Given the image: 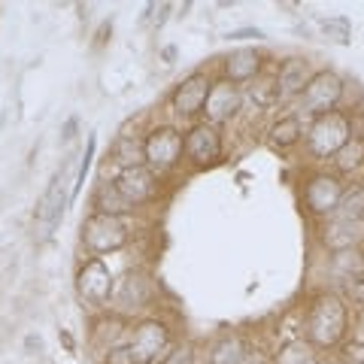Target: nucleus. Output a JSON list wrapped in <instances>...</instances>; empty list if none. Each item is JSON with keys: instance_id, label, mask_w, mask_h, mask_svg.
Returning <instances> with one entry per match:
<instances>
[{"instance_id": "nucleus-1", "label": "nucleus", "mask_w": 364, "mask_h": 364, "mask_svg": "<svg viewBox=\"0 0 364 364\" xmlns=\"http://www.w3.org/2000/svg\"><path fill=\"white\" fill-rule=\"evenodd\" d=\"M349 304L340 291H316L304 310V340L318 352L337 349L349 337Z\"/></svg>"}, {"instance_id": "nucleus-2", "label": "nucleus", "mask_w": 364, "mask_h": 364, "mask_svg": "<svg viewBox=\"0 0 364 364\" xmlns=\"http://www.w3.org/2000/svg\"><path fill=\"white\" fill-rule=\"evenodd\" d=\"M173 328L161 316H143L131 325V337L124 343L131 364H161L173 349Z\"/></svg>"}, {"instance_id": "nucleus-3", "label": "nucleus", "mask_w": 364, "mask_h": 364, "mask_svg": "<svg viewBox=\"0 0 364 364\" xmlns=\"http://www.w3.org/2000/svg\"><path fill=\"white\" fill-rule=\"evenodd\" d=\"M349 140H352L349 112L334 109V112H325V116H318V119H310L306 134H304V149L313 161H331Z\"/></svg>"}, {"instance_id": "nucleus-4", "label": "nucleus", "mask_w": 364, "mask_h": 364, "mask_svg": "<svg viewBox=\"0 0 364 364\" xmlns=\"http://www.w3.org/2000/svg\"><path fill=\"white\" fill-rule=\"evenodd\" d=\"M79 243H82L88 258H104L116 255L131 243V228L124 219H112V215L88 213L79 228Z\"/></svg>"}, {"instance_id": "nucleus-5", "label": "nucleus", "mask_w": 364, "mask_h": 364, "mask_svg": "<svg viewBox=\"0 0 364 364\" xmlns=\"http://www.w3.org/2000/svg\"><path fill=\"white\" fill-rule=\"evenodd\" d=\"M67 173H70V161H64L61 170H55V176L49 179L43 198L37 200V210H33V237H37L40 243L49 240V237L55 234V228H58L67 203H70L73 186H67V179H70Z\"/></svg>"}, {"instance_id": "nucleus-6", "label": "nucleus", "mask_w": 364, "mask_h": 364, "mask_svg": "<svg viewBox=\"0 0 364 364\" xmlns=\"http://www.w3.org/2000/svg\"><path fill=\"white\" fill-rule=\"evenodd\" d=\"M186 164V134L176 124H155L146 131V167L158 176H170Z\"/></svg>"}, {"instance_id": "nucleus-7", "label": "nucleus", "mask_w": 364, "mask_h": 364, "mask_svg": "<svg viewBox=\"0 0 364 364\" xmlns=\"http://www.w3.org/2000/svg\"><path fill=\"white\" fill-rule=\"evenodd\" d=\"M349 182L340 179L334 170H310L304 176V188H301V198H304V210L313 215V219L325 222V219H334V213L340 207V198H343Z\"/></svg>"}, {"instance_id": "nucleus-8", "label": "nucleus", "mask_w": 364, "mask_h": 364, "mask_svg": "<svg viewBox=\"0 0 364 364\" xmlns=\"http://www.w3.org/2000/svg\"><path fill=\"white\" fill-rule=\"evenodd\" d=\"M112 291H116V277L104 264V258H85L76 267V294L91 310H109Z\"/></svg>"}, {"instance_id": "nucleus-9", "label": "nucleus", "mask_w": 364, "mask_h": 364, "mask_svg": "<svg viewBox=\"0 0 364 364\" xmlns=\"http://www.w3.org/2000/svg\"><path fill=\"white\" fill-rule=\"evenodd\" d=\"M213 82L215 79L207 70H191L182 82H176L173 91H170V97H167L170 112H173L176 119H182V122H191V124L200 122Z\"/></svg>"}, {"instance_id": "nucleus-10", "label": "nucleus", "mask_w": 364, "mask_h": 364, "mask_svg": "<svg viewBox=\"0 0 364 364\" xmlns=\"http://www.w3.org/2000/svg\"><path fill=\"white\" fill-rule=\"evenodd\" d=\"M343 95H346L343 76L334 70H316V76L310 79V85L304 88V95L298 100V109H301V116L318 119L343 104Z\"/></svg>"}, {"instance_id": "nucleus-11", "label": "nucleus", "mask_w": 364, "mask_h": 364, "mask_svg": "<svg viewBox=\"0 0 364 364\" xmlns=\"http://www.w3.org/2000/svg\"><path fill=\"white\" fill-rule=\"evenodd\" d=\"M152 301H155V279L143 267H134V270H124L122 279H116L109 310L122 318H128L134 313H143L146 306H152Z\"/></svg>"}, {"instance_id": "nucleus-12", "label": "nucleus", "mask_w": 364, "mask_h": 364, "mask_svg": "<svg viewBox=\"0 0 364 364\" xmlns=\"http://www.w3.org/2000/svg\"><path fill=\"white\" fill-rule=\"evenodd\" d=\"M222 155H225V134L219 124L200 119L186 131V164L191 170H207L219 164Z\"/></svg>"}, {"instance_id": "nucleus-13", "label": "nucleus", "mask_w": 364, "mask_h": 364, "mask_svg": "<svg viewBox=\"0 0 364 364\" xmlns=\"http://www.w3.org/2000/svg\"><path fill=\"white\" fill-rule=\"evenodd\" d=\"M112 179H116L119 191L134 210L149 207V203L158 198V191H161V176H158L152 167H146V164L143 167H131V170H119Z\"/></svg>"}, {"instance_id": "nucleus-14", "label": "nucleus", "mask_w": 364, "mask_h": 364, "mask_svg": "<svg viewBox=\"0 0 364 364\" xmlns=\"http://www.w3.org/2000/svg\"><path fill=\"white\" fill-rule=\"evenodd\" d=\"M243 100H246L243 91L219 76L213 82V88H210L207 107H203V122L219 124V128H222V124H228L231 119H237L243 112Z\"/></svg>"}, {"instance_id": "nucleus-15", "label": "nucleus", "mask_w": 364, "mask_h": 364, "mask_svg": "<svg viewBox=\"0 0 364 364\" xmlns=\"http://www.w3.org/2000/svg\"><path fill=\"white\" fill-rule=\"evenodd\" d=\"M261 73H264V55L252 46H240V49H234L222 58V79H228L237 88L255 82V79H261Z\"/></svg>"}, {"instance_id": "nucleus-16", "label": "nucleus", "mask_w": 364, "mask_h": 364, "mask_svg": "<svg viewBox=\"0 0 364 364\" xmlns=\"http://www.w3.org/2000/svg\"><path fill=\"white\" fill-rule=\"evenodd\" d=\"M313 76H316V70L310 67V61H306V58H298V55H291V58L279 61V67H277L279 104H286V100H301L304 88L310 85Z\"/></svg>"}, {"instance_id": "nucleus-17", "label": "nucleus", "mask_w": 364, "mask_h": 364, "mask_svg": "<svg viewBox=\"0 0 364 364\" xmlns=\"http://www.w3.org/2000/svg\"><path fill=\"white\" fill-rule=\"evenodd\" d=\"M304 134H306V128H304L301 112H286V116L270 122L264 140H267V146L273 152H289L304 140Z\"/></svg>"}, {"instance_id": "nucleus-18", "label": "nucleus", "mask_w": 364, "mask_h": 364, "mask_svg": "<svg viewBox=\"0 0 364 364\" xmlns=\"http://www.w3.org/2000/svg\"><path fill=\"white\" fill-rule=\"evenodd\" d=\"M91 213L112 215V219H128V215H134V207L124 200L116 179H100L95 191H91Z\"/></svg>"}, {"instance_id": "nucleus-19", "label": "nucleus", "mask_w": 364, "mask_h": 364, "mask_svg": "<svg viewBox=\"0 0 364 364\" xmlns=\"http://www.w3.org/2000/svg\"><path fill=\"white\" fill-rule=\"evenodd\" d=\"M318 231H322V243L331 249V255H337V252H352V249H358L361 237H364L361 225H346V222H337V219H325Z\"/></svg>"}, {"instance_id": "nucleus-20", "label": "nucleus", "mask_w": 364, "mask_h": 364, "mask_svg": "<svg viewBox=\"0 0 364 364\" xmlns=\"http://www.w3.org/2000/svg\"><path fill=\"white\" fill-rule=\"evenodd\" d=\"M246 349H249V340L243 334H222V337H215L210 349H207V364H240L243 355H246Z\"/></svg>"}, {"instance_id": "nucleus-21", "label": "nucleus", "mask_w": 364, "mask_h": 364, "mask_svg": "<svg viewBox=\"0 0 364 364\" xmlns=\"http://www.w3.org/2000/svg\"><path fill=\"white\" fill-rule=\"evenodd\" d=\"M112 161L119 164V170L143 167L146 164V136L140 134H119L112 143Z\"/></svg>"}, {"instance_id": "nucleus-22", "label": "nucleus", "mask_w": 364, "mask_h": 364, "mask_svg": "<svg viewBox=\"0 0 364 364\" xmlns=\"http://www.w3.org/2000/svg\"><path fill=\"white\" fill-rule=\"evenodd\" d=\"M331 170L340 179H352V176L364 173V140L352 136L343 149L331 158Z\"/></svg>"}, {"instance_id": "nucleus-23", "label": "nucleus", "mask_w": 364, "mask_h": 364, "mask_svg": "<svg viewBox=\"0 0 364 364\" xmlns=\"http://www.w3.org/2000/svg\"><path fill=\"white\" fill-rule=\"evenodd\" d=\"M334 219L346 225H364V182H349Z\"/></svg>"}, {"instance_id": "nucleus-24", "label": "nucleus", "mask_w": 364, "mask_h": 364, "mask_svg": "<svg viewBox=\"0 0 364 364\" xmlns=\"http://www.w3.org/2000/svg\"><path fill=\"white\" fill-rule=\"evenodd\" d=\"M273 361L277 364H318V349H313L304 337H291L273 352Z\"/></svg>"}, {"instance_id": "nucleus-25", "label": "nucleus", "mask_w": 364, "mask_h": 364, "mask_svg": "<svg viewBox=\"0 0 364 364\" xmlns=\"http://www.w3.org/2000/svg\"><path fill=\"white\" fill-rule=\"evenodd\" d=\"M249 97L255 100V109L264 112L270 107L279 104V91H277V76L273 79H255V85L249 88Z\"/></svg>"}, {"instance_id": "nucleus-26", "label": "nucleus", "mask_w": 364, "mask_h": 364, "mask_svg": "<svg viewBox=\"0 0 364 364\" xmlns=\"http://www.w3.org/2000/svg\"><path fill=\"white\" fill-rule=\"evenodd\" d=\"M318 28L328 40H334L340 46H349L352 43V21L346 16H331V18H318Z\"/></svg>"}, {"instance_id": "nucleus-27", "label": "nucleus", "mask_w": 364, "mask_h": 364, "mask_svg": "<svg viewBox=\"0 0 364 364\" xmlns=\"http://www.w3.org/2000/svg\"><path fill=\"white\" fill-rule=\"evenodd\" d=\"M95 149H97V136L88 134L85 152H82V158H79V167H76V179H73V195H70V200H73L79 191H82V186H85V176H88V170H91V158H95Z\"/></svg>"}, {"instance_id": "nucleus-28", "label": "nucleus", "mask_w": 364, "mask_h": 364, "mask_svg": "<svg viewBox=\"0 0 364 364\" xmlns=\"http://www.w3.org/2000/svg\"><path fill=\"white\" fill-rule=\"evenodd\" d=\"M340 294L346 298V304H358L364 306V270L355 273V277H346V279H340Z\"/></svg>"}, {"instance_id": "nucleus-29", "label": "nucleus", "mask_w": 364, "mask_h": 364, "mask_svg": "<svg viewBox=\"0 0 364 364\" xmlns=\"http://www.w3.org/2000/svg\"><path fill=\"white\" fill-rule=\"evenodd\" d=\"M198 358V349L195 343H188V340H182V343H176L173 349H170V355L161 361V364H195Z\"/></svg>"}, {"instance_id": "nucleus-30", "label": "nucleus", "mask_w": 364, "mask_h": 364, "mask_svg": "<svg viewBox=\"0 0 364 364\" xmlns=\"http://www.w3.org/2000/svg\"><path fill=\"white\" fill-rule=\"evenodd\" d=\"M240 364H277V361H273V352L270 349L258 346V343H249V349H246V355H243Z\"/></svg>"}, {"instance_id": "nucleus-31", "label": "nucleus", "mask_w": 364, "mask_h": 364, "mask_svg": "<svg viewBox=\"0 0 364 364\" xmlns=\"http://www.w3.org/2000/svg\"><path fill=\"white\" fill-rule=\"evenodd\" d=\"M228 40L243 43V40H264V31L258 28H240V31H228Z\"/></svg>"}, {"instance_id": "nucleus-32", "label": "nucleus", "mask_w": 364, "mask_h": 364, "mask_svg": "<svg viewBox=\"0 0 364 364\" xmlns=\"http://www.w3.org/2000/svg\"><path fill=\"white\" fill-rule=\"evenodd\" d=\"M349 124H352V136L364 140V112L361 109H352L349 112Z\"/></svg>"}, {"instance_id": "nucleus-33", "label": "nucleus", "mask_w": 364, "mask_h": 364, "mask_svg": "<svg viewBox=\"0 0 364 364\" xmlns=\"http://www.w3.org/2000/svg\"><path fill=\"white\" fill-rule=\"evenodd\" d=\"M76 128H79V119H76V116H73V119H67V122H64V128H61V140H64V143H70L73 136H76Z\"/></svg>"}, {"instance_id": "nucleus-34", "label": "nucleus", "mask_w": 364, "mask_h": 364, "mask_svg": "<svg viewBox=\"0 0 364 364\" xmlns=\"http://www.w3.org/2000/svg\"><path fill=\"white\" fill-rule=\"evenodd\" d=\"M161 58H164L167 64H173V61H176V46H164V49H161Z\"/></svg>"}]
</instances>
